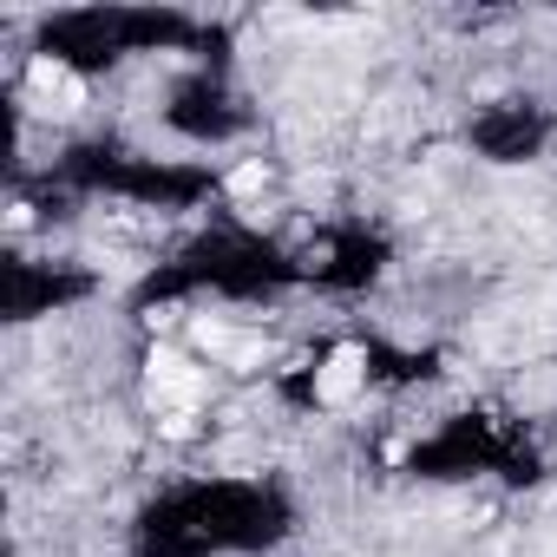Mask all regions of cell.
<instances>
[{"mask_svg":"<svg viewBox=\"0 0 557 557\" xmlns=\"http://www.w3.org/2000/svg\"><path fill=\"white\" fill-rule=\"evenodd\" d=\"M203 394H210V381H203V368L190 355L151 348V361H145V400H151V413H203Z\"/></svg>","mask_w":557,"mask_h":557,"instance_id":"cell-1","label":"cell"},{"mask_svg":"<svg viewBox=\"0 0 557 557\" xmlns=\"http://www.w3.org/2000/svg\"><path fill=\"white\" fill-rule=\"evenodd\" d=\"M190 342H197L210 361H223V355L236 348V329H230V322H216V315H197V322H190Z\"/></svg>","mask_w":557,"mask_h":557,"instance_id":"cell-4","label":"cell"},{"mask_svg":"<svg viewBox=\"0 0 557 557\" xmlns=\"http://www.w3.org/2000/svg\"><path fill=\"white\" fill-rule=\"evenodd\" d=\"M262 184H269V164H262V158H249V164L230 171V197H256Z\"/></svg>","mask_w":557,"mask_h":557,"instance_id":"cell-5","label":"cell"},{"mask_svg":"<svg viewBox=\"0 0 557 557\" xmlns=\"http://www.w3.org/2000/svg\"><path fill=\"white\" fill-rule=\"evenodd\" d=\"M158 433L164 440H190L197 433V413H158Z\"/></svg>","mask_w":557,"mask_h":557,"instance_id":"cell-6","label":"cell"},{"mask_svg":"<svg viewBox=\"0 0 557 557\" xmlns=\"http://www.w3.org/2000/svg\"><path fill=\"white\" fill-rule=\"evenodd\" d=\"M361 381H368V355H361L355 342H342V348L315 368V400H322V407H348V400L361 394Z\"/></svg>","mask_w":557,"mask_h":557,"instance_id":"cell-2","label":"cell"},{"mask_svg":"<svg viewBox=\"0 0 557 557\" xmlns=\"http://www.w3.org/2000/svg\"><path fill=\"white\" fill-rule=\"evenodd\" d=\"M27 86H34V99H47L53 112H79V106H86V86H79V73H73L66 60H34Z\"/></svg>","mask_w":557,"mask_h":557,"instance_id":"cell-3","label":"cell"}]
</instances>
